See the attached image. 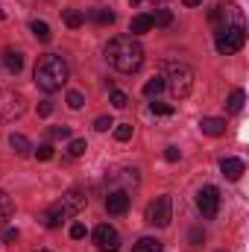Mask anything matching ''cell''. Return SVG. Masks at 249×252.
<instances>
[{"instance_id":"obj_31","label":"cell","mask_w":249,"mask_h":252,"mask_svg":"<svg viewBox=\"0 0 249 252\" xmlns=\"http://www.w3.org/2000/svg\"><path fill=\"white\" fill-rule=\"evenodd\" d=\"M112 126H115L112 118H97V121H94V129H97V132H109Z\"/></svg>"},{"instance_id":"obj_5","label":"cell","mask_w":249,"mask_h":252,"mask_svg":"<svg viewBox=\"0 0 249 252\" xmlns=\"http://www.w3.org/2000/svg\"><path fill=\"white\" fill-rule=\"evenodd\" d=\"M217 53L223 56H232L238 53L244 44H247V30L244 27H226V30H217Z\"/></svg>"},{"instance_id":"obj_37","label":"cell","mask_w":249,"mask_h":252,"mask_svg":"<svg viewBox=\"0 0 249 252\" xmlns=\"http://www.w3.org/2000/svg\"><path fill=\"white\" fill-rule=\"evenodd\" d=\"M190 241H193V244H199V241H202V232H199V229H193V232H190Z\"/></svg>"},{"instance_id":"obj_27","label":"cell","mask_w":249,"mask_h":252,"mask_svg":"<svg viewBox=\"0 0 249 252\" xmlns=\"http://www.w3.org/2000/svg\"><path fill=\"white\" fill-rule=\"evenodd\" d=\"M115 138L118 141H129L132 138V124H118L115 126Z\"/></svg>"},{"instance_id":"obj_15","label":"cell","mask_w":249,"mask_h":252,"mask_svg":"<svg viewBox=\"0 0 249 252\" xmlns=\"http://www.w3.org/2000/svg\"><path fill=\"white\" fill-rule=\"evenodd\" d=\"M153 30V18L150 15H135L132 24H129V32L132 35H141V32H150Z\"/></svg>"},{"instance_id":"obj_25","label":"cell","mask_w":249,"mask_h":252,"mask_svg":"<svg viewBox=\"0 0 249 252\" xmlns=\"http://www.w3.org/2000/svg\"><path fill=\"white\" fill-rule=\"evenodd\" d=\"M85 150H88V144H85V138H73V141L67 144V153H70L73 158H79V156H82Z\"/></svg>"},{"instance_id":"obj_22","label":"cell","mask_w":249,"mask_h":252,"mask_svg":"<svg viewBox=\"0 0 249 252\" xmlns=\"http://www.w3.org/2000/svg\"><path fill=\"white\" fill-rule=\"evenodd\" d=\"M64 24H67L70 30H76V27L85 24V15H82L79 9H67V12H64Z\"/></svg>"},{"instance_id":"obj_26","label":"cell","mask_w":249,"mask_h":252,"mask_svg":"<svg viewBox=\"0 0 249 252\" xmlns=\"http://www.w3.org/2000/svg\"><path fill=\"white\" fill-rule=\"evenodd\" d=\"M150 112L158 118H167V115H173V106L170 103H150Z\"/></svg>"},{"instance_id":"obj_18","label":"cell","mask_w":249,"mask_h":252,"mask_svg":"<svg viewBox=\"0 0 249 252\" xmlns=\"http://www.w3.org/2000/svg\"><path fill=\"white\" fill-rule=\"evenodd\" d=\"M244 103H247V94H244V91H241V88H235V91H232V94H229V100H226V109H229V112H235V115H238V112H241V109H244Z\"/></svg>"},{"instance_id":"obj_8","label":"cell","mask_w":249,"mask_h":252,"mask_svg":"<svg viewBox=\"0 0 249 252\" xmlns=\"http://www.w3.org/2000/svg\"><path fill=\"white\" fill-rule=\"evenodd\" d=\"M173 214V199L170 196H158L147 205V223L150 226H167Z\"/></svg>"},{"instance_id":"obj_9","label":"cell","mask_w":249,"mask_h":252,"mask_svg":"<svg viewBox=\"0 0 249 252\" xmlns=\"http://www.w3.org/2000/svg\"><path fill=\"white\" fill-rule=\"evenodd\" d=\"M196 208H199V214L205 220H214L217 211H220V190L214 188V185H205L196 193Z\"/></svg>"},{"instance_id":"obj_14","label":"cell","mask_w":249,"mask_h":252,"mask_svg":"<svg viewBox=\"0 0 249 252\" xmlns=\"http://www.w3.org/2000/svg\"><path fill=\"white\" fill-rule=\"evenodd\" d=\"M9 147H12L18 156H30V150H32L30 138H27V135H21V132H12V135H9Z\"/></svg>"},{"instance_id":"obj_16","label":"cell","mask_w":249,"mask_h":252,"mask_svg":"<svg viewBox=\"0 0 249 252\" xmlns=\"http://www.w3.org/2000/svg\"><path fill=\"white\" fill-rule=\"evenodd\" d=\"M3 64H6L9 73H18V70L24 67V56H21V50H6V53H3Z\"/></svg>"},{"instance_id":"obj_1","label":"cell","mask_w":249,"mask_h":252,"mask_svg":"<svg viewBox=\"0 0 249 252\" xmlns=\"http://www.w3.org/2000/svg\"><path fill=\"white\" fill-rule=\"evenodd\" d=\"M106 59L121 73H135L144 64V47L135 35H115L106 47Z\"/></svg>"},{"instance_id":"obj_2","label":"cell","mask_w":249,"mask_h":252,"mask_svg":"<svg viewBox=\"0 0 249 252\" xmlns=\"http://www.w3.org/2000/svg\"><path fill=\"white\" fill-rule=\"evenodd\" d=\"M32 79H35V85L41 91L53 94V91H59L67 82V62H64L62 56H56V53H47V56L38 59L35 70H32Z\"/></svg>"},{"instance_id":"obj_32","label":"cell","mask_w":249,"mask_h":252,"mask_svg":"<svg viewBox=\"0 0 249 252\" xmlns=\"http://www.w3.org/2000/svg\"><path fill=\"white\" fill-rule=\"evenodd\" d=\"M164 158H167L170 164H173V161H179V158H182V153H179V147H167V150H164Z\"/></svg>"},{"instance_id":"obj_29","label":"cell","mask_w":249,"mask_h":252,"mask_svg":"<svg viewBox=\"0 0 249 252\" xmlns=\"http://www.w3.org/2000/svg\"><path fill=\"white\" fill-rule=\"evenodd\" d=\"M126 103H129V97H126L124 91H112V106L115 109H126Z\"/></svg>"},{"instance_id":"obj_13","label":"cell","mask_w":249,"mask_h":252,"mask_svg":"<svg viewBox=\"0 0 249 252\" xmlns=\"http://www.w3.org/2000/svg\"><path fill=\"white\" fill-rule=\"evenodd\" d=\"M199 129H202L205 135H214V138H217V135L226 132V121H223V118H202V121H199Z\"/></svg>"},{"instance_id":"obj_30","label":"cell","mask_w":249,"mask_h":252,"mask_svg":"<svg viewBox=\"0 0 249 252\" xmlns=\"http://www.w3.org/2000/svg\"><path fill=\"white\" fill-rule=\"evenodd\" d=\"M35 156H38V161H50V158H53V147H50V144H41V147L35 150Z\"/></svg>"},{"instance_id":"obj_6","label":"cell","mask_w":249,"mask_h":252,"mask_svg":"<svg viewBox=\"0 0 249 252\" xmlns=\"http://www.w3.org/2000/svg\"><path fill=\"white\" fill-rule=\"evenodd\" d=\"M27 109V100L15 91H0V124H9L15 118H21Z\"/></svg>"},{"instance_id":"obj_23","label":"cell","mask_w":249,"mask_h":252,"mask_svg":"<svg viewBox=\"0 0 249 252\" xmlns=\"http://www.w3.org/2000/svg\"><path fill=\"white\" fill-rule=\"evenodd\" d=\"M158 91H164V76H153V79L144 85V94H147V97H156Z\"/></svg>"},{"instance_id":"obj_21","label":"cell","mask_w":249,"mask_h":252,"mask_svg":"<svg viewBox=\"0 0 249 252\" xmlns=\"http://www.w3.org/2000/svg\"><path fill=\"white\" fill-rule=\"evenodd\" d=\"M150 18H153V27H170V24H173V15H170V9H156Z\"/></svg>"},{"instance_id":"obj_12","label":"cell","mask_w":249,"mask_h":252,"mask_svg":"<svg viewBox=\"0 0 249 252\" xmlns=\"http://www.w3.org/2000/svg\"><path fill=\"white\" fill-rule=\"evenodd\" d=\"M220 170H223V176H226V179H232V182H238V179L244 176V170H247V164H244L241 158H223V161H220Z\"/></svg>"},{"instance_id":"obj_24","label":"cell","mask_w":249,"mask_h":252,"mask_svg":"<svg viewBox=\"0 0 249 252\" xmlns=\"http://www.w3.org/2000/svg\"><path fill=\"white\" fill-rule=\"evenodd\" d=\"M91 18H94L97 24H103V27H106V24H115V12H112V9H94Z\"/></svg>"},{"instance_id":"obj_10","label":"cell","mask_w":249,"mask_h":252,"mask_svg":"<svg viewBox=\"0 0 249 252\" xmlns=\"http://www.w3.org/2000/svg\"><path fill=\"white\" fill-rule=\"evenodd\" d=\"M94 247L100 252H118L121 250V235H118V229H112L109 223L97 226V229H94Z\"/></svg>"},{"instance_id":"obj_38","label":"cell","mask_w":249,"mask_h":252,"mask_svg":"<svg viewBox=\"0 0 249 252\" xmlns=\"http://www.w3.org/2000/svg\"><path fill=\"white\" fill-rule=\"evenodd\" d=\"M182 3H185V6H199L202 0H182Z\"/></svg>"},{"instance_id":"obj_36","label":"cell","mask_w":249,"mask_h":252,"mask_svg":"<svg viewBox=\"0 0 249 252\" xmlns=\"http://www.w3.org/2000/svg\"><path fill=\"white\" fill-rule=\"evenodd\" d=\"M3 241H6V244L18 241V229H6V232H3Z\"/></svg>"},{"instance_id":"obj_35","label":"cell","mask_w":249,"mask_h":252,"mask_svg":"<svg viewBox=\"0 0 249 252\" xmlns=\"http://www.w3.org/2000/svg\"><path fill=\"white\" fill-rule=\"evenodd\" d=\"M50 135H53V138H67V135H70V129H67V126H53V129H50Z\"/></svg>"},{"instance_id":"obj_17","label":"cell","mask_w":249,"mask_h":252,"mask_svg":"<svg viewBox=\"0 0 249 252\" xmlns=\"http://www.w3.org/2000/svg\"><path fill=\"white\" fill-rule=\"evenodd\" d=\"M12 214H15V202H12V196H9L6 190H0V226H3Z\"/></svg>"},{"instance_id":"obj_33","label":"cell","mask_w":249,"mask_h":252,"mask_svg":"<svg viewBox=\"0 0 249 252\" xmlns=\"http://www.w3.org/2000/svg\"><path fill=\"white\" fill-rule=\"evenodd\" d=\"M70 238H73V241H82V238H85V226H82V223H73V226H70Z\"/></svg>"},{"instance_id":"obj_39","label":"cell","mask_w":249,"mask_h":252,"mask_svg":"<svg viewBox=\"0 0 249 252\" xmlns=\"http://www.w3.org/2000/svg\"><path fill=\"white\" fill-rule=\"evenodd\" d=\"M129 3H132V6H138V3H141V0H129Z\"/></svg>"},{"instance_id":"obj_34","label":"cell","mask_w":249,"mask_h":252,"mask_svg":"<svg viewBox=\"0 0 249 252\" xmlns=\"http://www.w3.org/2000/svg\"><path fill=\"white\" fill-rule=\"evenodd\" d=\"M38 115H41V118H50V115H53V103L41 100V103H38Z\"/></svg>"},{"instance_id":"obj_19","label":"cell","mask_w":249,"mask_h":252,"mask_svg":"<svg viewBox=\"0 0 249 252\" xmlns=\"http://www.w3.org/2000/svg\"><path fill=\"white\" fill-rule=\"evenodd\" d=\"M132 252H161V241H156V238H141Z\"/></svg>"},{"instance_id":"obj_11","label":"cell","mask_w":249,"mask_h":252,"mask_svg":"<svg viewBox=\"0 0 249 252\" xmlns=\"http://www.w3.org/2000/svg\"><path fill=\"white\" fill-rule=\"evenodd\" d=\"M126 208H129L126 190H109V196H106V211H109V214H126Z\"/></svg>"},{"instance_id":"obj_28","label":"cell","mask_w":249,"mask_h":252,"mask_svg":"<svg viewBox=\"0 0 249 252\" xmlns=\"http://www.w3.org/2000/svg\"><path fill=\"white\" fill-rule=\"evenodd\" d=\"M67 106H70V109H82V106H85L82 94H79V91H67Z\"/></svg>"},{"instance_id":"obj_4","label":"cell","mask_w":249,"mask_h":252,"mask_svg":"<svg viewBox=\"0 0 249 252\" xmlns=\"http://www.w3.org/2000/svg\"><path fill=\"white\" fill-rule=\"evenodd\" d=\"M167 67V76H164V88H170V97L173 100H182L190 94L193 88V70L182 62H170L164 64Z\"/></svg>"},{"instance_id":"obj_3","label":"cell","mask_w":249,"mask_h":252,"mask_svg":"<svg viewBox=\"0 0 249 252\" xmlns=\"http://www.w3.org/2000/svg\"><path fill=\"white\" fill-rule=\"evenodd\" d=\"M85 202H88L85 190H82V188H70L67 193H62V199H59V202H53V205L47 208V214H44V223H47L50 229L62 226L64 220L76 217V214L85 208Z\"/></svg>"},{"instance_id":"obj_7","label":"cell","mask_w":249,"mask_h":252,"mask_svg":"<svg viewBox=\"0 0 249 252\" xmlns=\"http://www.w3.org/2000/svg\"><path fill=\"white\" fill-rule=\"evenodd\" d=\"M211 24H217V30L226 27H244V12L235 3H223L217 9H211Z\"/></svg>"},{"instance_id":"obj_40","label":"cell","mask_w":249,"mask_h":252,"mask_svg":"<svg viewBox=\"0 0 249 252\" xmlns=\"http://www.w3.org/2000/svg\"><path fill=\"white\" fill-rule=\"evenodd\" d=\"M35 252H50V250H35Z\"/></svg>"},{"instance_id":"obj_20","label":"cell","mask_w":249,"mask_h":252,"mask_svg":"<svg viewBox=\"0 0 249 252\" xmlns=\"http://www.w3.org/2000/svg\"><path fill=\"white\" fill-rule=\"evenodd\" d=\"M30 30H32V35H35L38 41H50V38H53V32H50V27H47L44 21H32Z\"/></svg>"},{"instance_id":"obj_41","label":"cell","mask_w":249,"mask_h":252,"mask_svg":"<svg viewBox=\"0 0 249 252\" xmlns=\"http://www.w3.org/2000/svg\"><path fill=\"white\" fill-rule=\"evenodd\" d=\"M0 21H3V9H0Z\"/></svg>"}]
</instances>
